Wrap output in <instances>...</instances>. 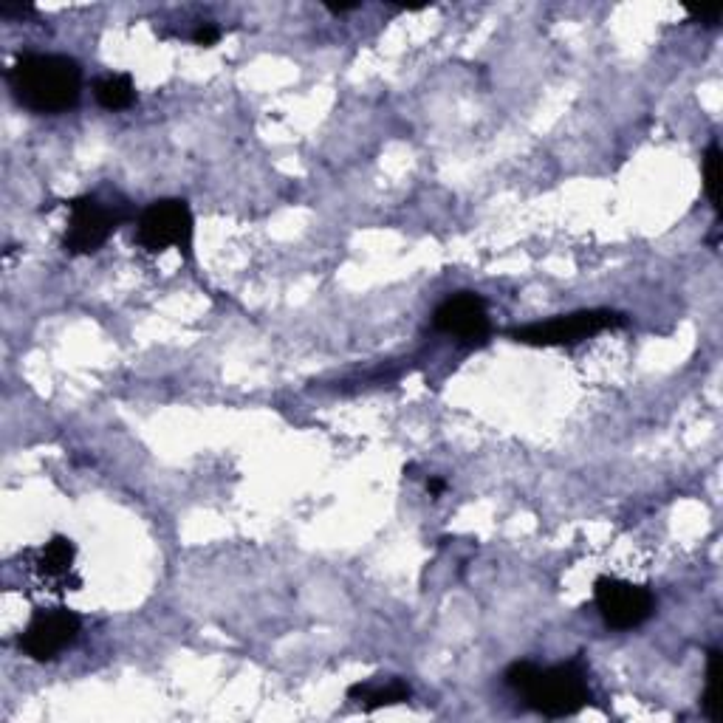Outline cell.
<instances>
[{"instance_id":"3957f363","label":"cell","mask_w":723,"mask_h":723,"mask_svg":"<svg viewBox=\"0 0 723 723\" xmlns=\"http://www.w3.org/2000/svg\"><path fill=\"white\" fill-rule=\"evenodd\" d=\"M136 241L142 243L147 252H164V249H178L190 255L193 246V212L187 201L178 198H164L156 201L139 215L136 226Z\"/></svg>"},{"instance_id":"8992f818","label":"cell","mask_w":723,"mask_h":723,"mask_svg":"<svg viewBox=\"0 0 723 723\" xmlns=\"http://www.w3.org/2000/svg\"><path fill=\"white\" fill-rule=\"evenodd\" d=\"M594 602L605 625L616 630H633L644 625L653 613V594L625 579L599 577L594 585Z\"/></svg>"},{"instance_id":"277c9868","label":"cell","mask_w":723,"mask_h":723,"mask_svg":"<svg viewBox=\"0 0 723 723\" xmlns=\"http://www.w3.org/2000/svg\"><path fill=\"white\" fill-rule=\"evenodd\" d=\"M625 322V317L616 311H577L568 317H554L548 322H534L526 328H517L509 337L523 345L554 348V345H574L582 339H591L608 328H622Z\"/></svg>"},{"instance_id":"4fadbf2b","label":"cell","mask_w":723,"mask_h":723,"mask_svg":"<svg viewBox=\"0 0 723 723\" xmlns=\"http://www.w3.org/2000/svg\"><path fill=\"white\" fill-rule=\"evenodd\" d=\"M721 147L712 142L704 153V190L715 212H721Z\"/></svg>"},{"instance_id":"9c48e42d","label":"cell","mask_w":723,"mask_h":723,"mask_svg":"<svg viewBox=\"0 0 723 723\" xmlns=\"http://www.w3.org/2000/svg\"><path fill=\"white\" fill-rule=\"evenodd\" d=\"M348 698H354L359 704H365V709H382V707H393V704H402L410 698V684L396 678L390 681L387 687H373V684H354L348 690Z\"/></svg>"},{"instance_id":"2e32d148","label":"cell","mask_w":723,"mask_h":723,"mask_svg":"<svg viewBox=\"0 0 723 723\" xmlns=\"http://www.w3.org/2000/svg\"><path fill=\"white\" fill-rule=\"evenodd\" d=\"M0 15L3 17L34 15V6H29V3H17V6H12V3H0Z\"/></svg>"},{"instance_id":"52a82bcc","label":"cell","mask_w":723,"mask_h":723,"mask_svg":"<svg viewBox=\"0 0 723 723\" xmlns=\"http://www.w3.org/2000/svg\"><path fill=\"white\" fill-rule=\"evenodd\" d=\"M80 633V616L68 608L40 611L20 636V650L34 661H51L74 644Z\"/></svg>"},{"instance_id":"7a4b0ae2","label":"cell","mask_w":723,"mask_h":723,"mask_svg":"<svg viewBox=\"0 0 723 723\" xmlns=\"http://www.w3.org/2000/svg\"><path fill=\"white\" fill-rule=\"evenodd\" d=\"M506 684L517 690L531 709L546 718L577 715L591 701V690L577 661L540 670L531 661H517L506 670Z\"/></svg>"},{"instance_id":"5bb4252c","label":"cell","mask_w":723,"mask_h":723,"mask_svg":"<svg viewBox=\"0 0 723 723\" xmlns=\"http://www.w3.org/2000/svg\"><path fill=\"white\" fill-rule=\"evenodd\" d=\"M218 37H221V29H218L215 23H201V26L193 32V40L198 46H215Z\"/></svg>"},{"instance_id":"e0dca14e","label":"cell","mask_w":723,"mask_h":723,"mask_svg":"<svg viewBox=\"0 0 723 723\" xmlns=\"http://www.w3.org/2000/svg\"><path fill=\"white\" fill-rule=\"evenodd\" d=\"M325 9L334 12V15H342V12H354V9H359V3H325Z\"/></svg>"},{"instance_id":"7c38bea8","label":"cell","mask_w":723,"mask_h":723,"mask_svg":"<svg viewBox=\"0 0 723 723\" xmlns=\"http://www.w3.org/2000/svg\"><path fill=\"white\" fill-rule=\"evenodd\" d=\"M721 650H709V659H707V690L701 695V707L707 712L709 721H721V707H723V692H721V681H723V673H721Z\"/></svg>"},{"instance_id":"9a60e30c","label":"cell","mask_w":723,"mask_h":723,"mask_svg":"<svg viewBox=\"0 0 723 723\" xmlns=\"http://www.w3.org/2000/svg\"><path fill=\"white\" fill-rule=\"evenodd\" d=\"M690 17L692 20H698L701 26H707V29H715L718 23H721V17H723V9L721 6H715V9H690Z\"/></svg>"},{"instance_id":"30bf717a","label":"cell","mask_w":723,"mask_h":723,"mask_svg":"<svg viewBox=\"0 0 723 723\" xmlns=\"http://www.w3.org/2000/svg\"><path fill=\"white\" fill-rule=\"evenodd\" d=\"M94 94H97V102L105 111H125L136 102V88H133V80L128 74H111V77L99 80Z\"/></svg>"},{"instance_id":"ba28073f","label":"cell","mask_w":723,"mask_h":723,"mask_svg":"<svg viewBox=\"0 0 723 723\" xmlns=\"http://www.w3.org/2000/svg\"><path fill=\"white\" fill-rule=\"evenodd\" d=\"M433 325L441 334H450L464 342H478L489 334V311L483 297L472 291H461L435 308Z\"/></svg>"},{"instance_id":"5b68a950","label":"cell","mask_w":723,"mask_h":723,"mask_svg":"<svg viewBox=\"0 0 723 723\" xmlns=\"http://www.w3.org/2000/svg\"><path fill=\"white\" fill-rule=\"evenodd\" d=\"M122 221V212L111 204H102L97 195H82L71 201V218L65 229V252L91 255L105 246Z\"/></svg>"},{"instance_id":"8fae6325","label":"cell","mask_w":723,"mask_h":723,"mask_svg":"<svg viewBox=\"0 0 723 723\" xmlns=\"http://www.w3.org/2000/svg\"><path fill=\"white\" fill-rule=\"evenodd\" d=\"M71 563H74V543H71L68 537H54V540L46 543V548L40 551L37 571H40L43 577L60 579L71 571Z\"/></svg>"},{"instance_id":"6da1fadb","label":"cell","mask_w":723,"mask_h":723,"mask_svg":"<svg viewBox=\"0 0 723 723\" xmlns=\"http://www.w3.org/2000/svg\"><path fill=\"white\" fill-rule=\"evenodd\" d=\"M15 99L34 113H63L80 102L82 71L60 54H26L9 71Z\"/></svg>"},{"instance_id":"ac0fdd59","label":"cell","mask_w":723,"mask_h":723,"mask_svg":"<svg viewBox=\"0 0 723 723\" xmlns=\"http://www.w3.org/2000/svg\"><path fill=\"white\" fill-rule=\"evenodd\" d=\"M427 492H430L433 498H438V495L444 492V481H441V478H430V481H427Z\"/></svg>"}]
</instances>
